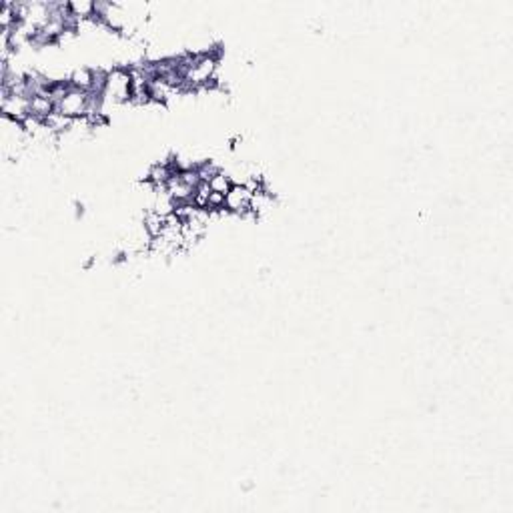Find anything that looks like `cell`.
<instances>
[{
	"label": "cell",
	"mask_w": 513,
	"mask_h": 513,
	"mask_svg": "<svg viewBox=\"0 0 513 513\" xmlns=\"http://www.w3.org/2000/svg\"><path fill=\"white\" fill-rule=\"evenodd\" d=\"M131 73L125 66H115L106 71V87L103 92V111L106 104H118L131 101Z\"/></svg>",
	"instance_id": "cell-1"
},
{
	"label": "cell",
	"mask_w": 513,
	"mask_h": 513,
	"mask_svg": "<svg viewBox=\"0 0 513 513\" xmlns=\"http://www.w3.org/2000/svg\"><path fill=\"white\" fill-rule=\"evenodd\" d=\"M92 108V94L87 90H78V88H69L64 92V97L57 103V111L64 117L78 120V118H87Z\"/></svg>",
	"instance_id": "cell-2"
},
{
	"label": "cell",
	"mask_w": 513,
	"mask_h": 513,
	"mask_svg": "<svg viewBox=\"0 0 513 513\" xmlns=\"http://www.w3.org/2000/svg\"><path fill=\"white\" fill-rule=\"evenodd\" d=\"M251 201H253V191L245 183H235L231 191L225 195V211L233 215H253L251 213Z\"/></svg>",
	"instance_id": "cell-3"
},
{
	"label": "cell",
	"mask_w": 513,
	"mask_h": 513,
	"mask_svg": "<svg viewBox=\"0 0 513 513\" xmlns=\"http://www.w3.org/2000/svg\"><path fill=\"white\" fill-rule=\"evenodd\" d=\"M69 83L71 87L78 88V90H87L90 92L92 90V83H94V74H92V69H74L73 73L69 74Z\"/></svg>",
	"instance_id": "cell-4"
},
{
	"label": "cell",
	"mask_w": 513,
	"mask_h": 513,
	"mask_svg": "<svg viewBox=\"0 0 513 513\" xmlns=\"http://www.w3.org/2000/svg\"><path fill=\"white\" fill-rule=\"evenodd\" d=\"M69 8L78 22L94 18V2H90V0H73V2H69Z\"/></svg>",
	"instance_id": "cell-5"
},
{
	"label": "cell",
	"mask_w": 513,
	"mask_h": 513,
	"mask_svg": "<svg viewBox=\"0 0 513 513\" xmlns=\"http://www.w3.org/2000/svg\"><path fill=\"white\" fill-rule=\"evenodd\" d=\"M235 185V181L231 178V176L227 175V173H223L219 171L217 175L213 176L211 181H209V187H211V191L213 192H220V195H227V192L231 191V187Z\"/></svg>",
	"instance_id": "cell-6"
}]
</instances>
